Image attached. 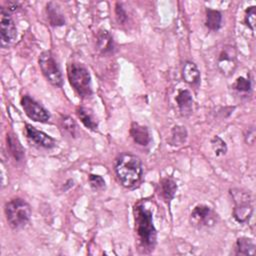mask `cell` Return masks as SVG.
<instances>
[{"mask_svg": "<svg viewBox=\"0 0 256 256\" xmlns=\"http://www.w3.org/2000/svg\"><path fill=\"white\" fill-rule=\"evenodd\" d=\"M76 114L80 121L83 123V125L93 131H96L98 128V123L95 120V118L92 116V114L84 107H78L76 109Z\"/></svg>", "mask_w": 256, "mask_h": 256, "instance_id": "cell-21", "label": "cell"}, {"mask_svg": "<svg viewBox=\"0 0 256 256\" xmlns=\"http://www.w3.org/2000/svg\"><path fill=\"white\" fill-rule=\"evenodd\" d=\"M1 19H0V37L2 45H10L16 40L17 28L15 22L10 14V12L5 8L0 9Z\"/></svg>", "mask_w": 256, "mask_h": 256, "instance_id": "cell-10", "label": "cell"}, {"mask_svg": "<svg viewBox=\"0 0 256 256\" xmlns=\"http://www.w3.org/2000/svg\"><path fill=\"white\" fill-rule=\"evenodd\" d=\"M61 122H62V126L64 127V129H65L67 132H69V133H70L71 135H73V136L76 135L77 125H76L75 121H74L71 117L65 116V117L61 120Z\"/></svg>", "mask_w": 256, "mask_h": 256, "instance_id": "cell-27", "label": "cell"}, {"mask_svg": "<svg viewBox=\"0 0 256 256\" xmlns=\"http://www.w3.org/2000/svg\"><path fill=\"white\" fill-rule=\"evenodd\" d=\"M130 135L135 143L141 146H148L151 142V136L146 126L133 122L130 128Z\"/></svg>", "mask_w": 256, "mask_h": 256, "instance_id": "cell-13", "label": "cell"}, {"mask_svg": "<svg viewBox=\"0 0 256 256\" xmlns=\"http://www.w3.org/2000/svg\"><path fill=\"white\" fill-rule=\"evenodd\" d=\"M97 47L102 54H109L114 51V40L107 30L102 29L97 33Z\"/></svg>", "mask_w": 256, "mask_h": 256, "instance_id": "cell-15", "label": "cell"}, {"mask_svg": "<svg viewBox=\"0 0 256 256\" xmlns=\"http://www.w3.org/2000/svg\"><path fill=\"white\" fill-rule=\"evenodd\" d=\"M25 135L26 137L33 143H35L37 146L45 148V149H51L56 146V141L54 138L49 136L43 131L37 130L35 127H33L30 124L25 125Z\"/></svg>", "mask_w": 256, "mask_h": 256, "instance_id": "cell-11", "label": "cell"}, {"mask_svg": "<svg viewBox=\"0 0 256 256\" xmlns=\"http://www.w3.org/2000/svg\"><path fill=\"white\" fill-rule=\"evenodd\" d=\"M218 70L225 76H230L234 73L237 67V51L232 45H224L216 60Z\"/></svg>", "mask_w": 256, "mask_h": 256, "instance_id": "cell-7", "label": "cell"}, {"mask_svg": "<svg viewBox=\"0 0 256 256\" xmlns=\"http://www.w3.org/2000/svg\"><path fill=\"white\" fill-rule=\"evenodd\" d=\"M244 138H245V142L247 144H253L255 141V129L253 127L248 128L245 133Z\"/></svg>", "mask_w": 256, "mask_h": 256, "instance_id": "cell-29", "label": "cell"}, {"mask_svg": "<svg viewBox=\"0 0 256 256\" xmlns=\"http://www.w3.org/2000/svg\"><path fill=\"white\" fill-rule=\"evenodd\" d=\"M19 3L18 2H14V1H11V2H8V8H6L9 12L11 11H16L18 8H19Z\"/></svg>", "mask_w": 256, "mask_h": 256, "instance_id": "cell-30", "label": "cell"}, {"mask_svg": "<svg viewBox=\"0 0 256 256\" xmlns=\"http://www.w3.org/2000/svg\"><path fill=\"white\" fill-rule=\"evenodd\" d=\"M230 195L234 202L233 217L238 223H247L253 213L251 195L239 188L230 189Z\"/></svg>", "mask_w": 256, "mask_h": 256, "instance_id": "cell-5", "label": "cell"}, {"mask_svg": "<svg viewBox=\"0 0 256 256\" xmlns=\"http://www.w3.org/2000/svg\"><path fill=\"white\" fill-rule=\"evenodd\" d=\"M46 13L47 18L51 26L58 27L65 25V18L64 15L60 12L57 4L54 2H49L46 6Z\"/></svg>", "mask_w": 256, "mask_h": 256, "instance_id": "cell-18", "label": "cell"}, {"mask_svg": "<svg viewBox=\"0 0 256 256\" xmlns=\"http://www.w3.org/2000/svg\"><path fill=\"white\" fill-rule=\"evenodd\" d=\"M88 181L90 183V186L94 190H102L105 188V180L102 176L97 174H90L88 176Z\"/></svg>", "mask_w": 256, "mask_h": 256, "instance_id": "cell-26", "label": "cell"}, {"mask_svg": "<svg viewBox=\"0 0 256 256\" xmlns=\"http://www.w3.org/2000/svg\"><path fill=\"white\" fill-rule=\"evenodd\" d=\"M20 103L25 114L31 120L35 122H41V123H45L49 121L51 117L49 111L29 95H23Z\"/></svg>", "mask_w": 256, "mask_h": 256, "instance_id": "cell-9", "label": "cell"}, {"mask_svg": "<svg viewBox=\"0 0 256 256\" xmlns=\"http://www.w3.org/2000/svg\"><path fill=\"white\" fill-rule=\"evenodd\" d=\"M115 14H116V19H117L118 23L123 24L126 22L127 13L120 3H116V5H115Z\"/></svg>", "mask_w": 256, "mask_h": 256, "instance_id": "cell-28", "label": "cell"}, {"mask_svg": "<svg viewBox=\"0 0 256 256\" xmlns=\"http://www.w3.org/2000/svg\"><path fill=\"white\" fill-rule=\"evenodd\" d=\"M115 173L121 184L129 189L136 187L143 176L140 158L131 153L120 154L115 161Z\"/></svg>", "mask_w": 256, "mask_h": 256, "instance_id": "cell-2", "label": "cell"}, {"mask_svg": "<svg viewBox=\"0 0 256 256\" xmlns=\"http://www.w3.org/2000/svg\"><path fill=\"white\" fill-rule=\"evenodd\" d=\"M177 106L182 116H188L193 110V98L189 90L182 89L179 90L177 96L175 97Z\"/></svg>", "mask_w": 256, "mask_h": 256, "instance_id": "cell-12", "label": "cell"}, {"mask_svg": "<svg viewBox=\"0 0 256 256\" xmlns=\"http://www.w3.org/2000/svg\"><path fill=\"white\" fill-rule=\"evenodd\" d=\"M133 214L138 249L144 254L151 253L157 242V230L153 223V213L145 207L142 201H139L133 208Z\"/></svg>", "mask_w": 256, "mask_h": 256, "instance_id": "cell-1", "label": "cell"}, {"mask_svg": "<svg viewBox=\"0 0 256 256\" xmlns=\"http://www.w3.org/2000/svg\"><path fill=\"white\" fill-rule=\"evenodd\" d=\"M205 25L212 31H217L222 26V13L219 10L206 8L205 10Z\"/></svg>", "mask_w": 256, "mask_h": 256, "instance_id": "cell-19", "label": "cell"}, {"mask_svg": "<svg viewBox=\"0 0 256 256\" xmlns=\"http://www.w3.org/2000/svg\"><path fill=\"white\" fill-rule=\"evenodd\" d=\"M255 242L248 237H239L235 242L234 254L235 255H255Z\"/></svg>", "mask_w": 256, "mask_h": 256, "instance_id": "cell-17", "label": "cell"}, {"mask_svg": "<svg viewBox=\"0 0 256 256\" xmlns=\"http://www.w3.org/2000/svg\"><path fill=\"white\" fill-rule=\"evenodd\" d=\"M233 88L234 90L240 94V95H244V96H247L251 93L252 91V84H251V81L249 78H246V77H243V76H240L236 79L235 83L233 84Z\"/></svg>", "mask_w": 256, "mask_h": 256, "instance_id": "cell-23", "label": "cell"}, {"mask_svg": "<svg viewBox=\"0 0 256 256\" xmlns=\"http://www.w3.org/2000/svg\"><path fill=\"white\" fill-rule=\"evenodd\" d=\"M38 63L47 81L56 87L63 85V76L58 62L50 50L43 51L39 55Z\"/></svg>", "mask_w": 256, "mask_h": 256, "instance_id": "cell-6", "label": "cell"}, {"mask_svg": "<svg viewBox=\"0 0 256 256\" xmlns=\"http://www.w3.org/2000/svg\"><path fill=\"white\" fill-rule=\"evenodd\" d=\"M159 186H160L161 196L167 203H170V201L175 197L177 192L176 181L171 177H165L160 180Z\"/></svg>", "mask_w": 256, "mask_h": 256, "instance_id": "cell-16", "label": "cell"}, {"mask_svg": "<svg viewBox=\"0 0 256 256\" xmlns=\"http://www.w3.org/2000/svg\"><path fill=\"white\" fill-rule=\"evenodd\" d=\"M182 78L186 83L197 86L201 78L200 70L197 65L191 61H186L182 67Z\"/></svg>", "mask_w": 256, "mask_h": 256, "instance_id": "cell-14", "label": "cell"}, {"mask_svg": "<svg viewBox=\"0 0 256 256\" xmlns=\"http://www.w3.org/2000/svg\"><path fill=\"white\" fill-rule=\"evenodd\" d=\"M187 139V130L184 126L176 125L172 128L170 144L173 146H179L185 143Z\"/></svg>", "mask_w": 256, "mask_h": 256, "instance_id": "cell-22", "label": "cell"}, {"mask_svg": "<svg viewBox=\"0 0 256 256\" xmlns=\"http://www.w3.org/2000/svg\"><path fill=\"white\" fill-rule=\"evenodd\" d=\"M244 23L252 31H255L256 23V6H250L245 9L244 13Z\"/></svg>", "mask_w": 256, "mask_h": 256, "instance_id": "cell-25", "label": "cell"}, {"mask_svg": "<svg viewBox=\"0 0 256 256\" xmlns=\"http://www.w3.org/2000/svg\"><path fill=\"white\" fill-rule=\"evenodd\" d=\"M67 76L70 85L81 98L91 96V75L83 64L77 62L70 63L67 68Z\"/></svg>", "mask_w": 256, "mask_h": 256, "instance_id": "cell-3", "label": "cell"}, {"mask_svg": "<svg viewBox=\"0 0 256 256\" xmlns=\"http://www.w3.org/2000/svg\"><path fill=\"white\" fill-rule=\"evenodd\" d=\"M4 211L8 224L14 229L22 228L28 224L32 213L30 205L21 198H14L7 202Z\"/></svg>", "mask_w": 256, "mask_h": 256, "instance_id": "cell-4", "label": "cell"}, {"mask_svg": "<svg viewBox=\"0 0 256 256\" xmlns=\"http://www.w3.org/2000/svg\"><path fill=\"white\" fill-rule=\"evenodd\" d=\"M217 214L207 205L198 204L190 213V223L197 228L211 227L216 224Z\"/></svg>", "mask_w": 256, "mask_h": 256, "instance_id": "cell-8", "label": "cell"}, {"mask_svg": "<svg viewBox=\"0 0 256 256\" xmlns=\"http://www.w3.org/2000/svg\"><path fill=\"white\" fill-rule=\"evenodd\" d=\"M211 146L212 149L214 151V154L216 156H222L225 155L227 152V145L226 142L219 136L215 135L212 139H211Z\"/></svg>", "mask_w": 256, "mask_h": 256, "instance_id": "cell-24", "label": "cell"}, {"mask_svg": "<svg viewBox=\"0 0 256 256\" xmlns=\"http://www.w3.org/2000/svg\"><path fill=\"white\" fill-rule=\"evenodd\" d=\"M7 147L11 153V155L17 161H21L24 158V149L18 140V138L13 133H7L6 136Z\"/></svg>", "mask_w": 256, "mask_h": 256, "instance_id": "cell-20", "label": "cell"}]
</instances>
